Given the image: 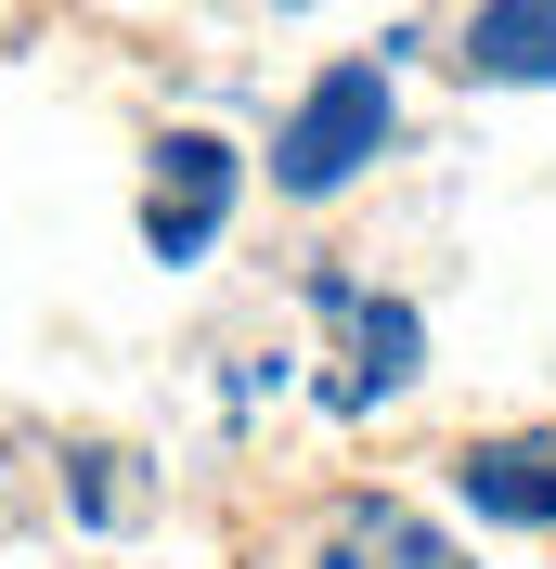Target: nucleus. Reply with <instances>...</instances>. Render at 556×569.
<instances>
[{
  "instance_id": "nucleus-1",
  "label": "nucleus",
  "mask_w": 556,
  "mask_h": 569,
  "mask_svg": "<svg viewBox=\"0 0 556 569\" xmlns=\"http://www.w3.org/2000/svg\"><path fill=\"white\" fill-rule=\"evenodd\" d=\"M376 142H388V78L376 66H324L298 91V117H285V142H272V181L285 194H337Z\"/></svg>"
},
{
  "instance_id": "nucleus-2",
  "label": "nucleus",
  "mask_w": 556,
  "mask_h": 569,
  "mask_svg": "<svg viewBox=\"0 0 556 569\" xmlns=\"http://www.w3.org/2000/svg\"><path fill=\"white\" fill-rule=\"evenodd\" d=\"M220 208H234V142L181 130V142H169V169H156V194H142V247H156V259H208Z\"/></svg>"
},
{
  "instance_id": "nucleus-3",
  "label": "nucleus",
  "mask_w": 556,
  "mask_h": 569,
  "mask_svg": "<svg viewBox=\"0 0 556 569\" xmlns=\"http://www.w3.org/2000/svg\"><path fill=\"white\" fill-rule=\"evenodd\" d=\"M453 479H466V505L505 518V531H556V440H479Z\"/></svg>"
},
{
  "instance_id": "nucleus-4",
  "label": "nucleus",
  "mask_w": 556,
  "mask_h": 569,
  "mask_svg": "<svg viewBox=\"0 0 556 569\" xmlns=\"http://www.w3.org/2000/svg\"><path fill=\"white\" fill-rule=\"evenodd\" d=\"M466 78H556V0H479L466 13Z\"/></svg>"
},
{
  "instance_id": "nucleus-5",
  "label": "nucleus",
  "mask_w": 556,
  "mask_h": 569,
  "mask_svg": "<svg viewBox=\"0 0 556 569\" xmlns=\"http://www.w3.org/2000/svg\"><path fill=\"white\" fill-rule=\"evenodd\" d=\"M415 376V311H363V376H349V401H376Z\"/></svg>"
}]
</instances>
